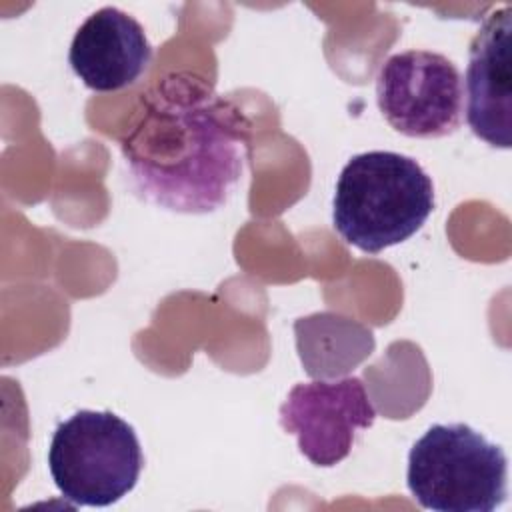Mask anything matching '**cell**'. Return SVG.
I'll return each mask as SVG.
<instances>
[{
  "instance_id": "6da1fadb",
  "label": "cell",
  "mask_w": 512,
  "mask_h": 512,
  "mask_svg": "<svg viewBox=\"0 0 512 512\" xmlns=\"http://www.w3.org/2000/svg\"><path fill=\"white\" fill-rule=\"evenodd\" d=\"M134 192L180 214L222 208L246 164V134L226 100L174 76L144 102L120 140Z\"/></svg>"
},
{
  "instance_id": "7a4b0ae2",
  "label": "cell",
  "mask_w": 512,
  "mask_h": 512,
  "mask_svg": "<svg viewBox=\"0 0 512 512\" xmlns=\"http://www.w3.org/2000/svg\"><path fill=\"white\" fill-rule=\"evenodd\" d=\"M434 210V184L404 154L372 150L342 168L334 200L336 232L362 252L378 254L416 234Z\"/></svg>"
},
{
  "instance_id": "3957f363",
  "label": "cell",
  "mask_w": 512,
  "mask_h": 512,
  "mask_svg": "<svg viewBox=\"0 0 512 512\" xmlns=\"http://www.w3.org/2000/svg\"><path fill=\"white\" fill-rule=\"evenodd\" d=\"M508 460L468 424H434L408 452L412 498L434 512H492L506 500Z\"/></svg>"
},
{
  "instance_id": "277c9868",
  "label": "cell",
  "mask_w": 512,
  "mask_h": 512,
  "mask_svg": "<svg viewBox=\"0 0 512 512\" xmlns=\"http://www.w3.org/2000/svg\"><path fill=\"white\" fill-rule=\"evenodd\" d=\"M142 466L136 430L108 410L72 414L56 426L48 448L50 476L72 506L116 504L132 492Z\"/></svg>"
},
{
  "instance_id": "5b68a950",
  "label": "cell",
  "mask_w": 512,
  "mask_h": 512,
  "mask_svg": "<svg viewBox=\"0 0 512 512\" xmlns=\"http://www.w3.org/2000/svg\"><path fill=\"white\" fill-rule=\"evenodd\" d=\"M376 102L396 132L410 138H442L462 124V76L440 52H398L388 56L376 74Z\"/></svg>"
},
{
  "instance_id": "8992f818",
  "label": "cell",
  "mask_w": 512,
  "mask_h": 512,
  "mask_svg": "<svg viewBox=\"0 0 512 512\" xmlns=\"http://www.w3.org/2000/svg\"><path fill=\"white\" fill-rule=\"evenodd\" d=\"M374 404L356 376L296 384L280 406V424L298 438L300 452L316 466L342 462L358 430L374 424Z\"/></svg>"
},
{
  "instance_id": "52a82bcc",
  "label": "cell",
  "mask_w": 512,
  "mask_h": 512,
  "mask_svg": "<svg viewBox=\"0 0 512 512\" xmlns=\"http://www.w3.org/2000/svg\"><path fill=\"white\" fill-rule=\"evenodd\" d=\"M512 8L492 10L470 42L464 76L466 122L494 148L512 144Z\"/></svg>"
},
{
  "instance_id": "ba28073f",
  "label": "cell",
  "mask_w": 512,
  "mask_h": 512,
  "mask_svg": "<svg viewBox=\"0 0 512 512\" xmlns=\"http://www.w3.org/2000/svg\"><path fill=\"white\" fill-rule=\"evenodd\" d=\"M68 62L94 92L132 86L152 62V46L138 20L114 6L92 12L76 30Z\"/></svg>"
}]
</instances>
